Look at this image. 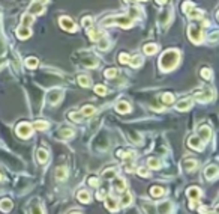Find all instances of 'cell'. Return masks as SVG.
Returning <instances> with one entry per match:
<instances>
[{"instance_id": "6da1fadb", "label": "cell", "mask_w": 219, "mask_h": 214, "mask_svg": "<svg viewBox=\"0 0 219 214\" xmlns=\"http://www.w3.org/2000/svg\"><path fill=\"white\" fill-rule=\"evenodd\" d=\"M180 59V53L177 50H168L162 54V57L159 60V67L162 71H170L177 65V62Z\"/></svg>"}, {"instance_id": "7a4b0ae2", "label": "cell", "mask_w": 219, "mask_h": 214, "mask_svg": "<svg viewBox=\"0 0 219 214\" xmlns=\"http://www.w3.org/2000/svg\"><path fill=\"white\" fill-rule=\"evenodd\" d=\"M132 21H134L132 17H128V15H114V17L105 18L102 21V24H105V26H108V24H119L122 27H129L132 24Z\"/></svg>"}, {"instance_id": "3957f363", "label": "cell", "mask_w": 219, "mask_h": 214, "mask_svg": "<svg viewBox=\"0 0 219 214\" xmlns=\"http://www.w3.org/2000/svg\"><path fill=\"white\" fill-rule=\"evenodd\" d=\"M48 3V0H33L32 5L29 6V14H42L44 12V6Z\"/></svg>"}, {"instance_id": "277c9868", "label": "cell", "mask_w": 219, "mask_h": 214, "mask_svg": "<svg viewBox=\"0 0 219 214\" xmlns=\"http://www.w3.org/2000/svg\"><path fill=\"white\" fill-rule=\"evenodd\" d=\"M189 38L191 41L195 44H200L203 41V33H201V29L198 26H191L189 27Z\"/></svg>"}, {"instance_id": "5b68a950", "label": "cell", "mask_w": 219, "mask_h": 214, "mask_svg": "<svg viewBox=\"0 0 219 214\" xmlns=\"http://www.w3.org/2000/svg\"><path fill=\"white\" fill-rule=\"evenodd\" d=\"M17 134L20 137H23V139L30 137L32 136V127H30L27 122H21V124L17 127Z\"/></svg>"}, {"instance_id": "8992f818", "label": "cell", "mask_w": 219, "mask_h": 214, "mask_svg": "<svg viewBox=\"0 0 219 214\" xmlns=\"http://www.w3.org/2000/svg\"><path fill=\"white\" fill-rule=\"evenodd\" d=\"M60 26L63 27L65 30H69V32H77V24L71 20L69 17H62L60 18Z\"/></svg>"}, {"instance_id": "52a82bcc", "label": "cell", "mask_w": 219, "mask_h": 214, "mask_svg": "<svg viewBox=\"0 0 219 214\" xmlns=\"http://www.w3.org/2000/svg\"><path fill=\"white\" fill-rule=\"evenodd\" d=\"M213 94H212V91H207V89H203L201 92H197L195 94V100H198V101H201V103H207V101H210Z\"/></svg>"}, {"instance_id": "ba28073f", "label": "cell", "mask_w": 219, "mask_h": 214, "mask_svg": "<svg viewBox=\"0 0 219 214\" xmlns=\"http://www.w3.org/2000/svg\"><path fill=\"white\" fill-rule=\"evenodd\" d=\"M186 195L191 199V202H198V199L201 196V190L198 187H189L188 192H186Z\"/></svg>"}, {"instance_id": "9c48e42d", "label": "cell", "mask_w": 219, "mask_h": 214, "mask_svg": "<svg viewBox=\"0 0 219 214\" xmlns=\"http://www.w3.org/2000/svg\"><path fill=\"white\" fill-rule=\"evenodd\" d=\"M62 97H63V92H62L60 89H53V91L50 92L48 100H50L51 104H56V103H59L60 100H62Z\"/></svg>"}, {"instance_id": "30bf717a", "label": "cell", "mask_w": 219, "mask_h": 214, "mask_svg": "<svg viewBox=\"0 0 219 214\" xmlns=\"http://www.w3.org/2000/svg\"><path fill=\"white\" fill-rule=\"evenodd\" d=\"M189 146L194 148V149H197V151H203V148H204L201 139H200L198 136H192L191 139H189Z\"/></svg>"}, {"instance_id": "8fae6325", "label": "cell", "mask_w": 219, "mask_h": 214, "mask_svg": "<svg viewBox=\"0 0 219 214\" xmlns=\"http://www.w3.org/2000/svg\"><path fill=\"white\" fill-rule=\"evenodd\" d=\"M218 167L216 166H209V167H206V171H204V177L207 178V180H215L216 177H218Z\"/></svg>"}, {"instance_id": "7c38bea8", "label": "cell", "mask_w": 219, "mask_h": 214, "mask_svg": "<svg viewBox=\"0 0 219 214\" xmlns=\"http://www.w3.org/2000/svg\"><path fill=\"white\" fill-rule=\"evenodd\" d=\"M192 104H194L192 98H185V100L177 103V110H188L189 107H192Z\"/></svg>"}, {"instance_id": "4fadbf2b", "label": "cell", "mask_w": 219, "mask_h": 214, "mask_svg": "<svg viewBox=\"0 0 219 214\" xmlns=\"http://www.w3.org/2000/svg\"><path fill=\"white\" fill-rule=\"evenodd\" d=\"M210 134H212L210 128H209V127H206V125H204V127H201V128H200V131H198V137L201 139L203 143H204V142H207V140L210 139Z\"/></svg>"}, {"instance_id": "5bb4252c", "label": "cell", "mask_w": 219, "mask_h": 214, "mask_svg": "<svg viewBox=\"0 0 219 214\" xmlns=\"http://www.w3.org/2000/svg\"><path fill=\"white\" fill-rule=\"evenodd\" d=\"M17 36L20 39H26V38H29L30 36V29L26 26H21L17 29Z\"/></svg>"}, {"instance_id": "9a60e30c", "label": "cell", "mask_w": 219, "mask_h": 214, "mask_svg": "<svg viewBox=\"0 0 219 214\" xmlns=\"http://www.w3.org/2000/svg\"><path fill=\"white\" fill-rule=\"evenodd\" d=\"M12 202L9 201V199H2L0 201V211H3V213H8L12 210Z\"/></svg>"}, {"instance_id": "2e32d148", "label": "cell", "mask_w": 219, "mask_h": 214, "mask_svg": "<svg viewBox=\"0 0 219 214\" xmlns=\"http://www.w3.org/2000/svg\"><path fill=\"white\" fill-rule=\"evenodd\" d=\"M116 110H117L119 113H128V112L131 110V106H129V103H126V101H119L117 106H116Z\"/></svg>"}, {"instance_id": "e0dca14e", "label": "cell", "mask_w": 219, "mask_h": 214, "mask_svg": "<svg viewBox=\"0 0 219 214\" xmlns=\"http://www.w3.org/2000/svg\"><path fill=\"white\" fill-rule=\"evenodd\" d=\"M36 155H38L39 163H45L47 160H48V151H47V149H44V148H39V149L36 151Z\"/></svg>"}, {"instance_id": "ac0fdd59", "label": "cell", "mask_w": 219, "mask_h": 214, "mask_svg": "<svg viewBox=\"0 0 219 214\" xmlns=\"http://www.w3.org/2000/svg\"><path fill=\"white\" fill-rule=\"evenodd\" d=\"M120 204L123 207H128L132 204V195L129 193V192H123V195H122V201H120Z\"/></svg>"}, {"instance_id": "d6986e66", "label": "cell", "mask_w": 219, "mask_h": 214, "mask_svg": "<svg viewBox=\"0 0 219 214\" xmlns=\"http://www.w3.org/2000/svg\"><path fill=\"white\" fill-rule=\"evenodd\" d=\"M113 186H114V188H116V190H119V192H123V190H125V187H126V182H125V180H122V178H114V181H113Z\"/></svg>"}, {"instance_id": "ffe728a7", "label": "cell", "mask_w": 219, "mask_h": 214, "mask_svg": "<svg viewBox=\"0 0 219 214\" xmlns=\"http://www.w3.org/2000/svg\"><path fill=\"white\" fill-rule=\"evenodd\" d=\"M105 207L108 208L110 211H117V202H116V199H113V197H107V201H105Z\"/></svg>"}, {"instance_id": "44dd1931", "label": "cell", "mask_w": 219, "mask_h": 214, "mask_svg": "<svg viewBox=\"0 0 219 214\" xmlns=\"http://www.w3.org/2000/svg\"><path fill=\"white\" fill-rule=\"evenodd\" d=\"M77 197H78V201L83 202V204H89V202H90V195H89V192H86V190H81Z\"/></svg>"}, {"instance_id": "7402d4cb", "label": "cell", "mask_w": 219, "mask_h": 214, "mask_svg": "<svg viewBox=\"0 0 219 214\" xmlns=\"http://www.w3.org/2000/svg\"><path fill=\"white\" fill-rule=\"evenodd\" d=\"M89 38H90L92 41H101L102 33L98 29H90V30H89Z\"/></svg>"}, {"instance_id": "603a6c76", "label": "cell", "mask_w": 219, "mask_h": 214, "mask_svg": "<svg viewBox=\"0 0 219 214\" xmlns=\"http://www.w3.org/2000/svg\"><path fill=\"white\" fill-rule=\"evenodd\" d=\"M56 178H57V180H66V178H68L66 167H63V166L57 167V171H56Z\"/></svg>"}, {"instance_id": "cb8c5ba5", "label": "cell", "mask_w": 219, "mask_h": 214, "mask_svg": "<svg viewBox=\"0 0 219 214\" xmlns=\"http://www.w3.org/2000/svg\"><path fill=\"white\" fill-rule=\"evenodd\" d=\"M150 195H152L153 197H161V196H164V188L159 187V186H153V187L150 188Z\"/></svg>"}, {"instance_id": "d4e9b609", "label": "cell", "mask_w": 219, "mask_h": 214, "mask_svg": "<svg viewBox=\"0 0 219 214\" xmlns=\"http://www.w3.org/2000/svg\"><path fill=\"white\" fill-rule=\"evenodd\" d=\"M183 167H185L186 171H192V169H197V162L192 160V158H188L183 162Z\"/></svg>"}, {"instance_id": "484cf974", "label": "cell", "mask_w": 219, "mask_h": 214, "mask_svg": "<svg viewBox=\"0 0 219 214\" xmlns=\"http://www.w3.org/2000/svg\"><path fill=\"white\" fill-rule=\"evenodd\" d=\"M21 23H23V26H26V27L30 26V24L33 23V15H32V14H29V12L24 14V15L21 17Z\"/></svg>"}, {"instance_id": "4316f807", "label": "cell", "mask_w": 219, "mask_h": 214, "mask_svg": "<svg viewBox=\"0 0 219 214\" xmlns=\"http://www.w3.org/2000/svg\"><path fill=\"white\" fill-rule=\"evenodd\" d=\"M156 52H158V45H156V44H147V45L144 47V53L149 54V56H150V54H155Z\"/></svg>"}, {"instance_id": "83f0119b", "label": "cell", "mask_w": 219, "mask_h": 214, "mask_svg": "<svg viewBox=\"0 0 219 214\" xmlns=\"http://www.w3.org/2000/svg\"><path fill=\"white\" fill-rule=\"evenodd\" d=\"M33 127L36 130H39V131H44V130H47L48 127H50V124L45 122V121H36V122L33 124Z\"/></svg>"}, {"instance_id": "f1b7e54d", "label": "cell", "mask_w": 219, "mask_h": 214, "mask_svg": "<svg viewBox=\"0 0 219 214\" xmlns=\"http://www.w3.org/2000/svg\"><path fill=\"white\" fill-rule=\"evenodd\" d=\"M129 63L132 65V67H140V65H143V57L141 56H134V57H131L129 59Z\"/></svg>"}, {"instance_id": "f546056e", "label": "cell", "mask_w": 219, "mask_h": 214, "mask_svg": "<svg viewBox=\"0 0 219 214\" xmlns=\"http://www.w3.org/2000/svg\"><path fill=\"white\" fill-rule=\"evenodd\" d=\"M147 166H149V167H152V169H159L161 163H159L158 158L152 157V158H149V160H147Z\"/></svg>"}, {"instance_id": "4dcf8cb0", "label": "cell", "mask_w": 219, "mask_h": 214, "mask_svg": "<svg viewBox=\"0 0 219 214\" xmlns=\"http://www.w3.org/2000/svg\"><path fill=\"white\" fill-rule=\"evenodd\" d=\"M116 175H117V171H116V169H108V171H105L104 173H102V178H104V180L116 178Z\"/></svg>"}, {"instance_id": "1f68e13d", "label": "cell", "mask_w": 219, "mask_h": 214, "mask_svg": "<svg viewBox=\"0 0 219 214\" xmlns=\"http://www.w3.org/2000/svg\"><path fill=\"white\" fill-rule=\"evenodd\" d=\"M26 65H27V67H29V68H36V67H38V65H39V60L36 59V57H29V59L26 60Z\"/></svg>"}, {"instance_id": "d6a6232c", "label": "cell", "mask_w": 219, "mask_h": 214, "mask_svg": "<svg viewBox=\"0 0 219 214\" xmlns=\"http://www.w3.org/2000/svg\"><path fill=\"white\" fill-rule=\"evenodd\" d=\"M78 83L83 86V87H89L90 86V78L87 77V76H80L78 77Z\"/></svg>"}, {"instance_id": "836d02e7", "label": "cell", "mask_w": 219, "mask_h": 214, "mask_svg": "<svg viewBox=\"0 0 219 214\" xmlns=\"http://www.w3.org/2000/svg\"><path fill=\"white\" fill-rule=\"evenodd\" d=\"M188 14H189V17H191V18H201L203 17L201 11H200V9H195V8H192L189 12H188Z\"/></svg>"}, {"instance_id": "e575fe53", "label": "cell", "mask_w": 219, "mask_h": 214, "mask_svg": "<svg viewBox=\"0 0 219 214\" xmlns=\"http://www.w3.org/2000/svg\"><path fill=\"white\" fill-rule=\"evenodd\" d=\"M93 112H95V107H93V106H84L83 110H81V115H83V116H90Z\"/></svg>"}, {"instance_id": "d590c367", "label": "cell", "mask_w": 219, "mask_h": 214, "mask_svg": "<svg viewBox=\"0 0 219 214\" xmlns=\"http://www.w3.org/2000/svg\"><path fill=\"white\" fill-rule=\"evenodd\" d=\"M75 136V133L72 131L71 128H65V130H62V137H66V139H71V137H74Z\"/></svg>"}, {"instance_id": "8d00e7d4", "label": "cell", "mask_w": 219, "mask_h": 214, "mask_svg": "<svg viewBox=\"0 0 219 214\" xmlns=\"http://www.w3.org/2000/svg\"><path fill=\"white\" fill-rule=\"evenodd\" d=\"M194 6H195V5L192 3V2H185V3H182V11H185L186 14H188V12L194 8Z\"/></svg>"}, {"instance_id": "74e56055", "label": "cell", "mask_w": 219, "mask_h": 214, "mask_svg": "<svg viewBox=\"0 0 219 214\" xmlns=\"http://www.w3.org/2000/svg\"><path fill=\"white\" fill-rule=\"evenodd\" d=\"M117 76V69L116 68H108L107 71H105V77L107 78H113Z\"/></svg>"}, {"instance_id": "f35d334b", "label": "cell", "mask_w": 219, "mask_h": 214, "mask_svg": "<svg viewBox=\"0 0 219 214\" xmlns=\"http://www.w3.org/2000/svg\"><path fill=\"white\" fill-rule=\"evenodd\" d=\"M162 101L165 104H173V101H174V97L171 94H164L162 95Z\"/></svg>"}, {"instance_id": "ab89813d", "label": "cell", "mask_w": 219, "mask_h": 214, "mask_svg": "<svg viewBox=\"0 0 219 214\" xmlns=\"http://www.w3.org/2000/svg\"><path fill=\"white\" fill-rule=\"evenodd\" d=\"M95 92H96L98 95H105L107 94V87L102 86V85H98L96 87H95Z\"/></svg>"}, {"instance_id": "60d3db41", "label": "cell", "mask_w": 219, "mask_h": 214, "mask_svg": "<svg viewBox=\"0 0 219 214\" xmlns=\"http://www.w3.org/2000/svg\"><path fill=\"white\" fill-rule=\"evenodd\" d=\"M69 118H71L72 121L80 122V121L83 119V115H81V113H74V112H71V113H69Z\"/></svg>"}, {"instance_id": "b9f144b4", "label": "cell", "mask_w": 219, "mask_h": 214, "mask_svg": "<svg viewBox=\"0 0 219 214\" xmlns=\"http://www.w3.org/2000/svg\"><path fill=\"white\" fill-rule=\"evenodd\" d=\"M201 77L206 78V80H209V78L212 77V71L209 68H203L201 69Z\"/></svg>"}, {"instance_id": "7bdbcfd3", "label": "cell", "mask_w": 219, "mask_h": 214, "mask_svg": "<svg viewBox=\"0 0 219 214\" xmlns=\"http://www.w3.org/2000/svg\"><path fill=\"white\" fill-rule=\"evenodd\" d=\"M105 197H107V192H105L104 188H101V190L96 193V199H98V201H104Z\"/></svg>"}, {"instance_id": "ee69618b", "label": "cell", "mask_w": 219, "mask_h": 214, "mask_svg": "<svg viewBox=\"0 0 219 214\" xmlns=\"http://www.w3.org/2000/svg\"><path fill=\"white\" fill-rule=\"evenodd\" d=\"M119 62H120V63H128V62H129V56H128L126 53H120Z\"/></svg>"}, {"instance_id": "f6af8a7d", "label": "cell", "mask_w": 219, "mask_h": 214, "mask_svg": "<svg viewBox=\"0 0 219 214\" xmlns=\"http://www.w3.org/2000/svg\"><path fill=\"white\" fill-rule=\"evenodd\" d=\"M138 175L140 177H149V169L147 167H140L138 169Z\"/></svg>"}, {"instance_id": "bcb514c9", "label": "cell", "mask_w": 219, "mask_h": 214, "mask_svg": "<svg viewBox=\"0 0 219 214\" xmlns=\"http://www.w3.org/2000/svg\"><path fill=\"white\" fill-rule=\"evenodd\" d=\"M83 26H84V27H90V26H92V18H90V17H84V18H83Z\"/></svg>"}, {"instance_id": "7dc6e473", "label": "cell", "mask_w": 219, "mask_h": 214, "mask_svg": "<svg viewBox=\"0 0 219 214\" xmlns=\"http://www.w3.org/2000/svg\"><path fill=\"white\" fill-rule=\"evenodd\" d=\"M32 214H42V208L39 205H33L32 208Z\"/></svg>"}, {"instance_id": "c3c4849f", "label": "cell", "mask_w": 219, "mask_h": 214, "mask_svg": "<svg viewBox=\"0 0 219 214\" xmlns=\"http://www.w3.org/2000/svg\"><path fill=\"white\" fill-rule=\"evenodd\" d=\"M89 184H90L92 187H98V186H99V180H98V178H90V180H89Z\"/></svg>"}, {"instance_id": "681fc988", "label": "cell", "mask_w": 219, "mask_h": 214, "mask_svg": "<svg viewBox=\"0 0 219 214\" xmlns=\"http://www.w3.org/2000/svg\"><path fill=\"white\" fill-rule=\"evenodd\" d=\"M108 39H104V41H99V47L102 50H105V48H108Z\"/></svg>"}, {"instance_id": "f907efd6", "label": "cell", "mask_w": 219, "mask_h": 214, "mask_svg": "<svg viewBox=\"0 0 219 214\" xmlns=\"http://www.w3.org/2000/svg\"><path fill=\"white\" fill-rule=\"evenodd\" d=\"M5 53V45H3V41H2V38H0V54H3Z\"/></svg>"}, {"instance_id": "816d5d0a", "label": "cell", "mask_w": 219, "mask_h": 214, "mask_svg": "<svg viewBox=\"0 0 219 214\" xmlns=\"http://www.w3.org/2000/svg\"><path fill=\"white\" fill-rule=\"evenodd\" d=\"M156 2H158L159 5H164V3H167V0H156Z\"/></svg>"}, {"instance_id": "f5cc1de1", "label": "cell", "mask_w": 219, "mask_h": 214, "mask_svg": "<svg viewBox=\"0 0 219 214\" xmlns=\"http://www.w3.org/2000/svg\"><path fill=\"white\" fill-rule=\"evenodd\" d=\"M206 214H216V211H210V213L207 211V213H206Z\"/></svg>"}, {"instance_id": "db71d44e", "label": "cell", "mask_w": 219, "mask_h": 214, "mask_svg": "<svg viewBox=\"0 0 219 214\" xmlns=\"http://www.w3.org/2000/svg\"><path fill=\"white\" fill-rule=\"evenodd\" d=\"M71 214H81V213H80V211H72Z\"/></svg>"}, {"instance_id": "11a10c76", "label": "cell", "mask_w": 219, "mask_h": 214, "mask_svg": "<svg viewBox=\"0 0 219 214\" xmlns=\"http://www.w3.org/2000/svg\"><path fill=\"white\" fill-rule=\"evenodd\" d=\"M126 2H131V3H132V2H135V0H126Z\"/></svg>"}, {"instance_id": "9f6ffc18", "label": "cell", "mask_w": 219, "mask_h": 214, "mask_svg": "<svg viewBox=\"0 0 219 214\" xmlns=\"http://www.w3.org/2000/svg\"><path fill=\"white\" fill-rule=\"evenodd\" d=\"M0 181H2V175H0Z\"/></svg>"}, {"instance_id": "6f0895ef", "label": "cell", "mask_w": 219, "mask_h": 214, "mask_svg": "<svg viewBox=\"0 0 219 214\" xmlns=\"http://www.w3.org/2000/svg\"><path fill=\"white\" fill-rule=\"evenodd\" d=\"M143 2H146V0H143Z\"/></svg>"}]
</instances>
